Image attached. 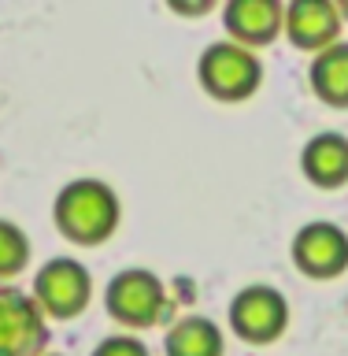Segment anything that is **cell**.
Segmentation results:
<instances>
[{"label":"cell","instance_id":"cell-7","mask_svg":"<svg viewBox=\"0 0 348 356\" xmlns=\"http://www.w3.org/2000/svg\"><path fill=\"white\" fill-rule=\"evenodd\" d=\"M49 327L26 289L0 282V356H41Z\"/></svg>","mask_w":348,"mask_h":356},{"label":"cell","instance_id":"cell-1","mask_svg":"<svg viewBox=\"0 0 348 356\" xmlns=\"http://www.w3.org/2000/svg\"><path fill=\"white\" fill-rule=\"evenodd\" d=\"M52 222L74 245H104L122 222V200L104 178H71L52 200Z\"/></svg>","mask_w":348,"mask_h":356},{"label":"cell","instance_id":"cell-13","mask_svg":"<svg viewBox=\"0 0 348 356\" xmlns=\"http://www.w3.org/2000/svg\"><path fill=\"white\" fill-rule=\"evenodd\" d=\"M30 256H33V249H30L26 230L11 219H0V282H8V278L26 271Z\"/></svg>","mask_w":348,"mask_h":356},{"label":"cell","instance_id":"cell-16","mask_svg":"<svg viewBox=\"0 0 348 356\" xmlns=\"http://www.w3.org/2000/svg\"><path fill=\"white\" fill-rule=\"evenodd\" d=\"M338 11H341V19H348V0H345V4H338Z\"/></svg>","mask_w":348,"mask_h":356},{"label":"cell","instance_id":"cell-17","mask_svg":"<svg viewBox=\"0 0 348 356\" xmlns=\"http://www.w3.org/2000/svg\"><path fill=\"white\" fill-rule=\"evenodd\" d=\"M41 356H63V353H41Z\"/></svg>","mask_w":348,"mask_h":356},{"label":"cell","instance_id":"cell-15","mask_svg":"<svg viewBox=\"0 0 348 356\" xmlns=\"http://www.w3.org/2000/svg\"><path fill=\"white\" fill-rule=\"evenodd\" d=\"M171 11H178V15H208V11H211V0H197V4H182V0H171Z\"/></svg>","mask_w":348,"mask_h":356},{"label":"cell","instance_id":"cell-14","mask_svg":"<svg viewBox=\"0 0 348 356\" xmlns=\"http://www.w3.org/2000/svg\"><path fill=\"white\" fill-rule=\"evenodd\" d=\"M93 356H152V353H149V345H144L138 334L119 330V334H108V338L93 349Z\"/></svg>","mask_w":348,"mask_h":356},{"label":"cell","instance_id":"cell-8","mask_svg":"<svg viewBox=\"0 0 348 356\" xmlns=\"http://www.w3.org/2000/svg\"><path fill=\"white\" fill-rule=\"evenodd\" d=\"M222 26H226L230 41L241 49H267L278 41L285 26V4H278V0H230L222 8Z\"/></svg>","mask_w":348,"mask_h":356},{"label":"cell","instance_id":"cell-6","mask_svg":"<svg viewBox=\"0 0 348 356\" xmlns=\"http://www.w3.org/2000/svg\"><path fill=\"white\" fill-rule=\"evenodd\" d=\"M297 271L315 282H330L348 271V234L330 219H311L297 230L293 245H289Z\"/></svg>","mask_w":348,"mask_h":356},{"label":"cell","instance_id":"cell-11","mask_svg":"<svg viewBox=\"0 0 348 356\" xmlns=\"http://www.w3.org/2000/svg\"><path fill=\"white\" fill-rule=\"evenodd\" d=\"M163 353L167 356H222L226 353V334L208 316H185L171 323V330L163 338Z\"/></svg>","mask_w":348,"mask_h":356},{"label":"cell","instance_id":"cell-3","mask_svg":"<svg viewBox=\"0 0 348 356\" xmlns=\"http://www.w3.org/2000/svg\"><path fill=\"white\" fill-rule=\"evenodd\" d=\"M167 286L163 278L149 271V267H122V271L108 282L104 289V308L108 316L126 327V334L149 330L163 319L167 312Z\"/></svg>","mask_w":348,"mask_h":356},{"label":"cell","instance_id":"cell-2","mask_svg":"<svg viewBox=\"0 0 348 356\" xmlns=\"http://www.w3.org/2000/svg\"><path fill=\"white\" fill-rule=\"evenodd\" d=\"M197 78H200L208 97L222 100V104H241V100H249L263 86V60L252 49L233 44L230 38L211 41L200 52Z\"/></svg>","mask_w":348,"mask_h":356},{"label":"cell","instance_id":"cell-10","mask_svg":"<svg viewBox=\"0 0 348 356\" xmlns=\"http://www.w3.org/2000/svg\"><path fill=\"white\" fill-rule=\"evenodd\" d=\"M300 171L319 189H341L348 182V138L341 130H322L300 149Z\"/></svg>","mask_w":348,"mask_h":356},{"label":"cell","instance_id":"cell-4","mask_svg":"<svg viewBox=\"0 0 348 356\" xmlns=\"http://www.w3.org/2000/svg\"><path fill=\"white\" fill-rule=\"evenodd\" d=\"M30 297L44 319H78L93 300V275L74 256H52L33 275Z\"/></svg>","mask_w":348,"mask_h":356},{"label":"cell","instance_id":"cell-5","mask_svg":"<svg viewBox=\"0 0 348 356\" xmlns=\"http://www.w3.org/2000/svg\"><path fill=\"white\" fill-rule=\"evenodd\" d=\"M230 327L249 345H274L289 327V300L278 286L252 282L230 300Z\"/></svg>","mask_w":348,"mask_h":356},{"label":"cell","instance_id":"cell-9","mask_svg":"<svg viewBox=\"0 0 348 356\" xmlns=\"http://www.w3.org/2000/svg\"><path fill=\"white\" fill-rule=\"evenodd\" d=\"M341 26L345 19L338 4H330V0H293V4H285L282 33L304 52H322L330 44H338Z\"/></svg>","mask_w":348,"mask_h":356},{"label":"cell","instance_id":"cell-12","mask_svg":"<svg viewBox=\"0 0 348 356\" xmlns=\"http://www.w3.org/2000/svg\"><path fill=\"white\" fill-rule=\"evenodd\" d=\"M308 82L322 104L348 108V41H338L330 49L315 52V60L308 67Z\"/></svg>","mask_w":348,"mask_h":356}]
</instances>
